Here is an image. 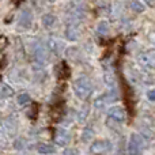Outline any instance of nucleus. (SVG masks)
I'll return each mask as SVG.
<instances>
[{"label": "nucleus", "mask_w": 155, "mask_h": 155, "mask_svg": "<svg viewBox=\"0 0 155 155\" xmlns=\"http://www.w3.org/2000/svg\"><path fill=\"white\" fill-rule=\"evenodd\" d=\"M93 90H94L93 82L86 75L79 76L74 82V93H75V95L79 99H87L91 95Z\"/></svg>", "instance_id": "nucleus-1"}, {"label": "nucleus", "mask_w": 155, "mask_h": 155, "mask_svg": "<svg viewBox=\"0 0 155 155\" xmlns=\"http://www.w3.org/2000/svg\"><path fill=\"white\" fill-rule=\"evenodd\" d=\"M144 146V139L137 134H132L128 142V155H140Z\"/></svg>", "instance_id": "nucleus-2"}, {"label": "nucleus", "mask_w": 155, "mask_h": 155, "mask_svg": "<svg viewBox=\"0 0 155 155\" xmlns=\"http://www.w3.org/2000/svg\"><path fill=\"white\" fill-rule=\"evenodd\" d=\"M110 150H112V143L109 140H97L90 147V153L93 155H105Z\"/></svg>", "instance_id": "nucleus-3"}, {"label": "nucleus", "mask_w": 155, "mask_h": 155, "mask_svg": "<svg viewBox=\"0 0 155 155\" xmlns=\"http://www.w3.org/2000/svg\"><path fill=\"white\" fill-rule=\"evenodd\" d=\"M107 117L109 120H113L116 123H125L127 113L121 106H112L107 110Z\"/></svg>", "instance_id": "nucleus-4"}, {"label": "nucleus", "mask_w": 155, "mask_h": 155, "mask_svg": "<svg viewBox=\"0 0 155 155\" xmlns=\"http://www.w3.org/2000/svg\"><path fill=\"white\" fill-rule=\"evenodd\" d=\"M71 140V135L70 132L65 128H57L54 132V142L59 146H67Z\"/></svg>", "instance_id": "nucleus-5"}, {"label": "nucleus", "mask_w": 155, "mask_h": 155, "mask_svg": "<svg viewBox=\"0 0 155 155\" xmlns=\"http://www.w3.org/2000/svg\"><path fill=\"white\" fill-rule=\"evenodd\" d=\"M33 22V12L30 10H23L19 15V26L23 29H29Z\"/></svg>", "instance_id": "nucleus-6"}, {"label": "nucleus", "mask_w": 155, "mask_h": 155, "mask_svg": "<svg viewBox=\"0 0 155 155\" xmlns=\"http://www.w3.org/2000/svg\"><path fill=\"white\" fill-rule=\"evenodd\" d=\"M79 23H75V22H68L67 26V38L70 41H75L79 37Z\"/></svg>", "instance_id": "nucleus-7"}, {"label": "nucleus", "mask_w": 155, "mask_h": 155, "mask_svg": "<svg viewBox=\"0 0 155 155\" xmlns=\"http://www.w3.org/2000/svg\"><path fill=\"white\" fill-rule=\"evenodd\" d=\"M37 153L42 155H53L56 153V147L52 144H46V143H41L37 146Z\"/></svg>", "instance_id": "nucleus-8"}, {"label": "nucleus", "mask_w": 155, "mask_h": 155, "mask_svg": "<svg viewBox=\"0 0 155 155\" xmlns=\"http://www.w3.org/2000/svg\"><path fill=\"white\" fill-rule=\"evenodd\" d=\"M14 95V90L5 83H0V98H10Z\"/></svg>", "instance_id": "nucleus-9"}, {"label": "nucleus", "mask_w": 155, "mask_h": 155, "mask_svg": "<svg viewBox=\"0 0 155 155\" xmlns=\"http://www.w3.org/2000/svg\"><path fill=\"white\" fill-rule=\"evenodd\" d=\"M93 136H94V129H93V127L88 125V127H86V128L83 129L80 139H82L83 143H87V142H90V140L93 139Z\"/></svg>", "instance_id": "nucleus-10"}, {"label": "nucleus", "mask_w": 155, "mask_h": 155, "mask_svg": "<svg viewBox=\"0 0 155 155\" xmlns=\"http://www.w3.org/2000/svg\"><path fill=\"white\" fill-rule=\"evenodd\" d=\"M56 22H57L56 16L52 15V14H45L42 16V25L45 27H53L56 25Z\"/></svg>", "instance_id": "nucleus-11"}, {"label": "nucleus", "mask_w": 155, "mask_h": 155, "mask_svg": "<svg viewBox=\"0 0 155 155\" xmlns=\"http://www.w3.org/2000/svg\"><path fill=\"white\" fill-rule=\"evenodd\" d=\"M48 46L52 52H54V53H60V52H61V48H63L61 42H60L59 40H54V38H51V40H49Z\"/></svg>", "instance_id": "nucleus-12"}, {"label": "nucleus", "mask_w": 155, "mask_h": 155, "mask_svg": "<svg viewBox=\"0 0 155 155\" xmlns=\"http://www.w3.org/2000/svg\"><path fill=\"white\" fill-rule=\"evenodd\" d=\"M16 102H18L21 106L26 107L27 105H30V102H31V98H30V95L27 93H22L18 95V98H16Z\"/></svg>", "instance_id": "nucleus-13"}, {"label": "nucleus", "mask_w": 155, "mask_h": 155, "mask_svg": "<svg viewBox=\"0 0 155 155\" xmlns=\"http://www.w3.org/2000/svg\"><path fill=\"white\" fill-rule=\"evenodd\" d=\"M97 33L99 35H106L109 33V25H107V22H101L98 25V27H97Z\"/></svg>", "instance_id": "nucleus-14"}, {"label": "nucleus", "mask_w": 155, "mask_h": 155, "mask_svg": "<svg viewBox=\"0 0 155 155\" xmlns=\"http://www.w3.org/2000/svg\"><path fill=\"white\" fill-rule=\"evenodd\" d=\"M131 8H132V11L140 14V12H143V11H144V4H143L142 2H137V0H135V2L131 3Z\"/></svg>", "instance_id": "nucleus-15"}, {"label": "nucleus", "mask_w": 155, "mask_h": 155, "mask_svg": "<svg viewBox=\"0 0 155 155\" xmlns=\"http://www.w3.org/2000/svg\"><path fill=\"white\" fill-rule=\"evenodd\" d=\"M59 78H67L70 76V70H68L67 64L65 63H61V64L59 65Z\"/></svg>", "instance_id": "nucleus-16"}, {"label": "nucleus", "mask_w": 155, "mask_h": 155, "mask_svg": "<svg viewBox=\"0 0 155 155\" xmlns=\"http://www.w3.org/2000/svg\"><path fill=\"white\" fill-rule=\"evenodd\" d=\"M140 61H142L144 65H147L148 68H153V57H150L148 54L143 53L142 56H140Z\"/></svg>", "instance_id": "nucleus-17"}, {"label": "nucleus", "mask_w": 155, "mask_h": 155, "mask_svg": "<svg viewBox=\"0 0 155 155\" xmlns=\"http://www.w3.org/2000/svg\"><path fill=\"white\" fill-rule=\"evenodd\" d=\"M7 44H8L7 37H4V35H0V51H2V49H4L5 46H7Z\"/></svg>", "instance_id": "nucleus-18"}, {"label": "nucleus", "mask_w": 155, "mask_h": 155, "mask_svg": "<svg viewBox=\"0 0 155 155\" xmlns=\"http://www.w3.org/2000/svg\"><path fill=\"white\" fill-rule=\"evenodd\" d=\"M63 155H79L76 148H67V150L63 153Z\"/></svg>", "instance_id": "nucleus-19"}, {"label": "nucleus", "mask_w": 155, "mask_h": 155, "mask_svg": "<svg viewBox=\"0 0 155 155\" xmlns=\"http://www.w3.org/2000/svg\"><path fill=\"white\" fill-rule=\"evenodd\" d=\"M147 97H148V99L150 101H154V97H155V93H154V90H150V91H147Z\"/></svg>", "instance_id": "nucleus-20"}]
</instances>
